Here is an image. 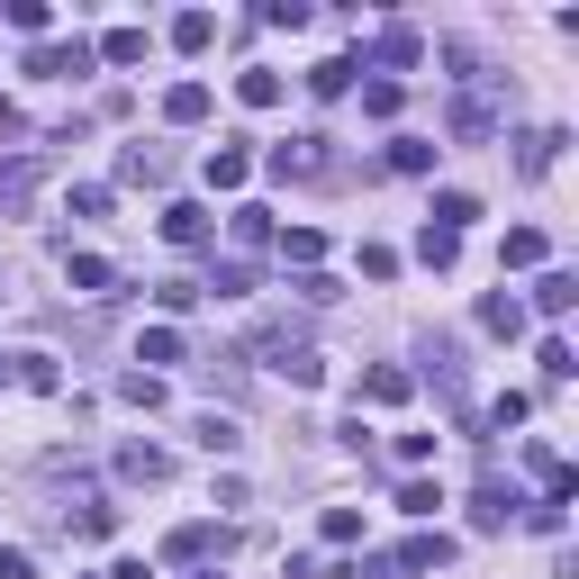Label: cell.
Segmentation results:
<instances>
[{"label": "cell", "mask_w": 579, "mask_h": 579, "mask_svg": "<svg viewBox=\"0 0 579 579\" xmlns=\"http://www.w3.org/2000/svg\"><path fill=\"white\" fill-rule=\"evenodd\" d=\"M199 444H208V453H236L245 434H236V416H217V408H208V416H199Z\"/></svg>", "instance_id": "obj_25"}, {"label": "cell", "mask_w": 579, "mask_h": 579, "mask_svg": "<svg viewBox=\"0 0 579 579\" xmlns=\"http://www.w3.org/2000/svg\"><path fill=\"white\" fill-rule=\"evenodd\" d=\"M208 543H217V534H208V526H181V534H173V561H199V552H208Z\"/></svg>", "instance_id": "obj_35"}, {"label": "cell", "mask_w": 579, "mask_h": 579, "mask_svg": "<svg viewBox=\"0 0 579 579\" xmlns=\"http://www.w3.org/2000/svg\"><path fill=\"white\" fill-rule=\"evenodd\" d=\"M317 145H326V136H290V145H272V181H300V173H317Z\"/></svg>", "instance_id": "obj_6"}, {"label": "cell", "mask_w": 579, "mask_h": 579, "mask_svg": "<svg viewBox=\"0 0 579 579\" xmlns=\"http://www.w3.org/2000/svg\"><path fill=\"white\" fill-rule=\"evenodd\" d=\"M317 254H326V236H317V227H290V236H281V263H300V272H317Z\"/></svg>", "instance_id": "obj_21"}, {"label": "cell", "mask_w": 579, "mask_h": 579, "mask_svg": "<svg viewBox=\"0 0 579 579\" xmlns=\"http://www.w3.org/2000/svg\"><path fill=\"white\" fill-rule=\"evenodd\" d=\"M91 63H145V28H109V37L91 46Z\"/></svg>", "instance_id": "obj_16"}, {"label": "cell", "mask_w": 579, "mask_h": 579, "mask_svg": "<svg viewBox=\"0 0 579 579\" xmlns=\"http://www.w3.org/2000/svg\"><path fill=\"white\" fill-rule=\"evenodd\" d=\"M236 245H272V208H236Z\"/></svg>", "instance_id": "obj_32"}, {"label": "cell", "mask_w": 579, "mask_h": 579, "mask_svg": "<svg viewBox=\"0 0 579 579\" xmlns=\"http://www.w3.org/2000/svg\"><path fill=\"white\" fill-rule=\"evenodd\" d=\"M526 416H534V399H526V390H498V408H489V425H498V434H507V425H526Z\"/></svg>", "instance_id": "obj_29"}, {"label": "cell", "mask_w": 579, "mask_h": 579, "mask_svg": "<svg viewBox=\"0 0 579 579\" xmlns=\"http://www.w3.org/2000/svg\"><path fill=\"white\" fill-rule=\"evenodd\" d=\"M0 579H37V561L28 552H0Z\"/></svg>", "instance_id": "obj_36"}, {"label": "cell", "mask_w": 579, "mask_h": 579, "mask_svg": "<svg viewBox=\"0 0 579 579\" xmlns=\"http://www.w3.org/2000/svg\"><path fill=\"white\" fill-rule=\"evenodd\" d=\"M19 381H28V390H63V372H55V353H19Z\"/></svg>", "instance_id": "obj_27"}, {"label": "cell", "mask_w": 579, "mask_h": 579, "mask_svg": "<svg viewBox=\"0 0 579 579\" xmlns=\"http://www.w3.org/2000/svg\"><path fill=\"white\" fill-rule=\"evenodd\" d=\"M489 127H498V82L462 72V100H453V136H489Z\"/></svg>", "instance_id": "obj_1"}, {"label": "cell", "mask_w": 579, "mask_h": 579, "mask_svg": "<svg viewBox=\"0 0 579 579\" xmlns=\"http://www.w3.org/2000/svg\"><path fill=\"white\" fill-rule=\"evenodd\" d=\"M236 100H245V109H281V72H272V63L236 72Z\"/></svg>", "instance_id": "obj_11"}, {"label": "cell", "mask_w": 579, "mask_h": 579, "mask_svg": "<svg viewBox=\"0 0 579 579\" xmlns=\"http://www.w3.org/2000/svg\"><path fill=\"white\" fill-rule=\"evenodd\" d=\"M362 109H372V118H399V82H390V72H381V82H362Z\"/></svg>", "instance_id": "obj_31"}, {"label": "cell", "mask_w": 579, "mask_h": 579, "mask_svg": "<svg viewBox=\"0 0 579 579\" xmlns=\"http://www.w3.org/2000/svg\"><path fill=\"white\" fill-rule=\"evenodd\" d=\"M434 507H444L434 480H399V517H434Z\"/></svg>", "instance_id": "obj_23"}, {"label": "cell", "mask_w": 579, "mask_h": 579, "mask_svg": "<svg viewBox=\"0 0 579 579\" xmlns=\"http://www.w3.org/2000/svg\"><path fill=\"white\" fill-rule=\"evenodd\" d=\"M164 118H173V127H199V118H208V82H173V91H164Z\"/></svg>", "instance_id": "obj_10"}, {"label": "cell", "mask_w": 579, "mask_h": 579, "mask_svg": "<svg viewBox=\"0 0 579 579\" xmlns=\"http://www.w3.org/2000/svg\"><path fill=\"white\" fill-rule=\"evenodd\" d=\"M444 561H453V534H416V543L381 552V570H444Z\"/></svg>", "instance_id": "obj_4"}, {"label": "cell", "mask_w": 579, "mask_h": 579, "mask_svg": "<svg viewBox=\"0 0 579 579\" xmlns=\"http://www.w3.org/2000/svg\"><path fill=\"white\" fill-rule=\"evenodd\" d=\"M136 362H181V335H173V326H145V335H136Z\"/></svg>", "instance_id": "obj_24"}, {"label": "cell", "mask_w": 579, "mask_h": 579, "mask_svg": "<svg viewBox=\"0 0 579 579\" xmlns=\"http://www.w3.org/2000/svg\"><path fill=\"white\" fill-rule=\"evenodd\" d=\"M308 91H317V100H344V91H353V63H344V55H326V63L308 72Z\"/></svg>", "instance_id": "obj_19"}, {"label": "cell", "mask_w": 579, "mask_h": 579, "mask_svg": "<svg viewBox=\"0 0 579 579\" xmlns=\"http://www.w3.org/2000/svg\"><path fill=\"white\" fill-rule=\"evenodd\" d=\"M190 579H227V570H190Z\"/></svg>", "instance_id": "obj_38"}, {"label": "cell", "mask_w": 579, "mask_h": 579, "mask_svg": "<svg viewBox=\"0 0 579 579\" xmlns=\"http://www.w3.org/2000/svg\"><path fill=\"white\" fill-rule=\"evenodd\" d=\"M498 263H507V272H534V263H543V227H507Z\"/></svg>", "instance_id": "obj_13"}, {"label": "cell", "mask_w": 579, "mask_h": 579, "mask_svg": "<svg viewBox=\"0 0 579 579\" xmlns=\"http://www.w3.org/2000/svg\"><path fill=\"white\" fill-rule=\"evenodd\" d=\"M118 399H127V408H164V381H155V372H127Z\"/></svg>", "instance_id": "obj_28"}, {"label": "cell", "mask_w": 579, "mask_h": 579, "mask_svg": "<svg viewBox=\"0 0 579 579\" xmlns=\"http://www.w3.org/2000/svg\"><path fill=\"white\" fill-rule=\"evenodd\" d=\"M208 290H217V300H245L254 272H245V263H217V272H208Z\"/></svg>", "instance_id": "obj_30"}, {"label": "cell", "mask_w": 579, "mask_h": 579, "mask_svg": "<svg viewBox=\"0 0 579 579\" xmlns=\"http://www.w3.org/2000/svg\"><path fill=\"white\" fill-rule=\"evenodd\" d=\"M28 72H46V82H72V72H91V46H82V37H72V46H37Z\"/></svg>", "instance_id": "obj_5"}, {"label": "cell", "mask_w": 579, "mask_h": 579, "mask_svg": "<svg viewBox=\"0 0 579 579\" xmlns=\"http://www.w3.org/2000/svg\"><path fill=\"white\" fill-rule=\"evenodd\" d=\"M480 326H489V335H526V300H507V290H498V300L480 308Z\"/></svg>", "instance_id": "obj_20"}, {"label": "cell", "mask_w": 579, "mask_h": 579, "mask_svg": "<svg viewBox=\"0 0 579 579\" xmlns=\"http://www.w3.org/2000/svg\"><path fill=\"white\" fill-rule=\"evenodd\" d=\"M118 480L127 489H164L173 480V453L164 444H118Z\"/></svg>", "instance_id": "obj_3"}, {"label": "cell", "mask_w": 579, "mask_h": 579, "mask_svg": "<svg viewBox=\"0 0 579 579\" xmlns=\"http://www.w3.org/2000/svg\"><path fill=\"white\" fill-rule=\"evenodd\" d=\"M10 28H19V37H46L55 10H46V0H10Z\"/></svg>", "instance_id": "obj_26"}, {"label": "cell", "mask_w": 579, "mask_h": 579, "mask_svg": "<svg viewBox=\"0 0 579 579\" xmlns=\"http://www.w3.org/2000/svg\"><path fill=\"white\" fill-rule=\"evenodd\" d=\"M254 181V155H245V145H217V155H208V190H245Z\"/></svg>", "instance_id": "obj_7"}, {"label": "cell", "mask_w": 579, "mask_h": 579, "mask_svg": "<svg viewBox=\"0 0 579 579\" xmlns=\"http://www.w3.org/2000/svg\"><path fill=\"white\" fill-rule=\"evenodd\" d=\"M109 579H155V561H118V570H109Z\"/></svg>", "instance_id": "obj_37"}, {"label": "cell", "mask_w": 579, "mask_h": 579, "mask_svg": "<svg viewBox=\"0 0 579 579\" xmlns=\"http://www.w3.org/2000/svg\"><path fill=\"white\" fill-rule=\"evenodd\" d=\"M208 37H217V19H208V10H181V19H173V46H181V55H199Z\"/></svg>", "instance_id": "obj_22"}, {"label": "cell", "mask_w": 579, "mask_h": 579, "mask_svg": "<svg viewBox=\"0 0 579 579\" xmlns=\"http://www.w3.org/2000/svg\"><path fill=\"white\" fill-rule=\"evenodd\" d=\"M63 281H72V290H91V300H100V290H118V272H109L100 254H63Z\"/></svg>", "instance_id": "obj_14"}, {"label": "cell", "mask_w": 579, "mask_h": 579, "mask_svg": "<svg viewBox=\"0 0 579 579\" xmlns=\"http://www.w3.org/2000/svg\"><path fill=\"white\" fill-rule=\"evenodd\" d=\"M534 362H543V381H570V372H579V362H570V344H561V335H543V353H534Z\"/></svg>", "instance_id": "obj_33"}, {"label": "cell", "mask_w": 579, "mask_h": 579, "mask_svg": "<svg viewBox=\"0 0 579 579\" xmlns=\"http://www.w3.org/2000/svg\"><path fill=\"white\" fill-rule=\"evenodd\" d=\"M471 217H480V199H471V190H434V217H425V227H444V236H462Z\"/></svg>", "instance_id": "obj_9"}, {"label": "cell", "mask_w": 579, "mask_h": 579, "mask_svg": "<svg viewBox=\"0 0 579 579\" xmlns=\"http://www.w3.org/2000/svg\"><path fill=\"white\" fill-rule=\"evenodd\" d=\"M416 263H425V272H453V263H462V236H444V227H416Z\"/></svg>", "instance_id": "obj_12"}, {"label": "cell", "mask_w": 579, "mask_h": 579, "mask_svg": "<svg viewBox=\"0 0 579 579\" xmlns=\"http://www.w3.org/2000/svg\"><path fill=\"white\" fill-rule=\"evenodd\" d=\"M408 390H416V381L399 372V362H381V372H362V399H372V408H399Z\"/></svg>", "instance_id": "obj_15"}, {"label": "cell", "mask_w": 579, "mask_h": 579, "mask_svg": "<svg viewBox=\"0 0 579 579\" xmlns=\"http://www.w3.org/2000/svg\"><path fill=\"white\" fill-rule=\"evenodd\" d=\"M507 517H517V498H507V489H498V480H489V489H480V498H471V526H480V534H498V526H507Z\"/></svg>", "instance_id": "obj_18"}, {"label": "cell", "mask_w": 579, "mask_h": 579, "mask_svg": "<svg viewBox=\"0 0 579 579\" xmlns=\"http://www.w3.org/2000/svg\"><path fill=\"white\" fill-rule=\"evenodd\" d=\"M416 55H425L416 28H390V37H381V63H416Z\"/></svg>", "instance_id": "obj_34"}, {"label": "cell", "mask_w": 579, "mask_h": 579, "mask_svg": "<svg viewBox=\"0 0 579 579\" xmlns=\"http://www.w3.org/2000/svg\"><path fill=\"white\" fill-rule=\"evenodd\" d=\"M534 308H543V317H570V308H579V272H543V281H534Z\"/></svg>", "instance_id": "obj_8"}, {"label": "cell", "mask_w": 579, "mask_h": 579, "mask_svg": "<svg viewBox=\"0 0 579 579\" xmlns=\"http://www.w3.org/2000/svg\"><path fill=\"white\" fill-rule=\"evenodd\" d=\"M208 236H217V217H208L199 199H173V208H164V245H181V254H199Z\"/></svg>", "instance_id": "obj_2"}, {"label": "cell", "mask_w": 579, "mask_h": 579, "mask_svg": "<svg viewBox=\"0 0 579 579\" xmlns=\"http://www.w3.org/2000/svg\"><path fill=\"white\" fill-rule=\"evenodd\" d=\"M434 155H444L434 136H399V145H390V173H434Z\"/></svg>", "instance_id": "obj_17"}]
</instances>
